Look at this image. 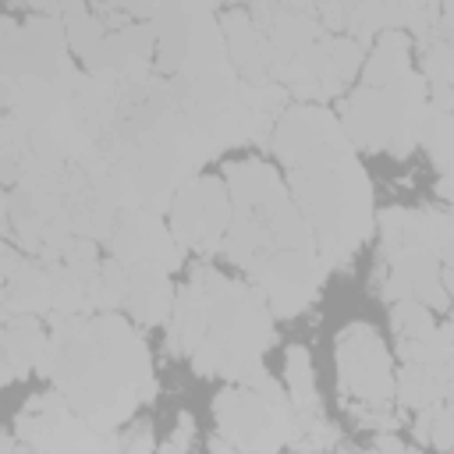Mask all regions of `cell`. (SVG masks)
<instances>
[{
  "label": "cell",
  "mask_w": 454,
  "mask_h": 454,
  "mask_svg": "<svg viewBox=\"0 0 454 454\" xmlns=\"http://www.w3.org/2000/svg\"><path fill=\"white\" fill-rule=\"evenodd\" d=\"M0 67L4 78L25 82H64L74 67L67 57V32L60 21V7H32L25 21H14L11 14L0 21Z\"/></svg>",
  "instance_id": "obj_7"
},
{
  "label": "cell",
  "mask_w": 454,
  "mask_h": 454,
  "mask_svg": "<svg viewBox=\"0 0 454 454\" xmlns=\"http://www.w3.org/2000/svg\"><path fill=\"white\" fill-rule=\"evenodd\" d=\"M223 181L231 192L223 255L266 298L273 316H301L319 298V284L330 273L312 227L266 160H234Z\"/></svg>",
  "instance_id": "obj_2"
},
{
  "label": "cell",
  "mask_w": 454,
  "mask_h": 454,
  "mask_svg": "<svg viewBox=\"0 0 454 454\" xmlns=\"http://www.w3.org/2000/svg\"><path fill=\"white\" fill-rule=\"evenodd\" d=\"M231 227V192L223 177L199 174L184 181L170 199V231L181 248H192L199 255L223 252Z\"/></svg>",
  "instance_id": "obj_9"
},
{
  "label": "cell",
  "mask_w": 454,
  "mask_h": 454,
  "mask_svg": "<svg viewBox=\"0 0 454 454\" xmlns=\"http://www.w3.org/2000/svg\"><path fill=\"white\" fill-rule=\"evenodd\" d=\"M106 245H110L117 262L149 266V270H160V273H174L181 266V255H184V248L177 245L174 231L149 206L124 209L114 220L110 234H106Z\"/></svg>",
  "instance_id": "obj_11"
},
{
  "label": "cell",
  "mask_w": 454,
  "mask_h": 454,
  "mask_svg": "<svg viewBox=\"0 0 454 454\" xmlns=\"http://www.w3.org/2000/svg\"><path fill=\"white\" fill-rule=\"evenodd\" d=\"M436 199L443 202V206H450L454 209V174H440V181H436Z\"/></svg>",
  "instance_id": "obj_29"
},
{
  "label": "cell",
  "mask_w": 454,
  "mask_h": 454,
  "mask_svg": "<svg viewBox=\"0 0 454 454\" xmlns=\"http://www.w3.org/2000/svg\"><path fill=\"white\" fill-rule=\"evenodd\" d=\"M390 326L397 333V340H415V337H426L436 330V319L426 305L419 301H394L390 305Z\"/></svg>",
  "instance_id": "obj_23"
},
{
  "label": "cell",
  "mask_w": 454,
  "mask_h": 454,
  "mask_svg": "<svg viewBox=\"0 0 454 454\" xmlns=\"http://www.w3.org/2000/svg\"><path fill=\"white\" fill-rule=\"evenodd\" d=\"M128 277H131V270L110 255L99 266V277L92 280V291H89L92 312H117V309H124V301H128Z\"/></svg>",
  "instance_id": "obj_22"
},
{
  "label": "cell",
  "mask_w": 454,
  "mask_h": 454,
  "mask_svg": "<svg viewBox=\"0 0 454 454\" xmlns=\"http://www.w3.org/2000/svg\"><path fill=\"white\" fill-rule=\"evenodd\" d=\"M450 387V376L436 365H401L397 369V404L401 408H433L443 404Z\"/></svg>",
  "instance_id": "obj_18"
},
{
  "label": "cell",
  "mask_w": 454,
  "mask_h": 454,
  "mask_svg": "<svg viewBox=\"0 0 454 454\" xmlns=\"http://www.w3.org/2000/svg\"><path fill=\"white\" fill-rule=\"evenodd\" d=\"M429 106V85L419 71L390 89L358 85L340 103V128L348 142L362 153H390L397 160L411 156L419 145V121Z\"/></svg>",
  "instance_id": "obj_5"
},
{
  "label": "cell",
  "mask_w": 454,
  "mask_h": 454,
  "mask_svg": "<svg viewBox=\"0 0 454 454\" xmlns=\"http://www.w3.org/2000/svg\"><path fill=\"white\" fill-rule=\"evenodd\" d=\"M121 440H124V454H156V450H160L149 422H135V426H128V433H124Z\"/></svg>",
  "instance_id": "obj_24"
},
{
  "label": "cell",
  "mask_w": 454,
  "mask_h": 454,
  "mask_svg": "<svg viewBox=\"0 0 454 454\" xmlns=\"http://www.w3.org/2000/svg\"><path fill=\"white\" fill-rule=\"evenodd\" d=\"M429 443H433L436 450H454V408H450V404H440V408H436Z\"/></svg>",
  "instance_id": "obj_25"
},
{
  "label": "cell",
  "mask_w": 454,
  "mask_h": 454,
  "mask_svg": "<svg viewBox=\"0 0 454 454\" xmlns=\"http://www.w3.org/2000/svg\"><path fill=\"white\" fill-rule=\"evenodd\" d=\"M419 145L440 174H454V114L426 106L419 121Z\"/></svg>",
  "instance_id": "obj_19"
},
{
  "label": "cell",
  "mask_w": 454,
  "mask_h": 454,
  "mask_svg": "<svg viewBox=\"0 0 454 454\" xmlns=\"http://www.w3.org/2000/svg\"><path fill=\"white\" fill-rule=\"evenodd\" d=\"M92 454H124V440L117 433H99V443Z\"/></svg>",
  "instance_id": "obj_28"
},
{
  "label": "cell",
  "mask_w": 454,
  "mask_h": 454,
  "mask_svg": "<svg viewBox=\"0 0 454 454\" xmlns=\"http://www.w3.org/2000/svg\"><path fill=\"white\" fill-rule=\"evenodd\" d=\"M273 344L266 298L213 266H195L167 319V351L188 355L199 376L241 380Z\"/></svg>",
  "instance_id": "obj_4"
},
{
  "label": "cell",
  "mask_w": 454,
  "mask_h": 454,
  "mask_svg": "<svg viewBox=\"0 0 454 454\" xmlns=\"http://www.w3.org/2000/svg\"><path fill=\"white\" fill-rule=\"evenodd\" d=\"M220 28H223V39H227V57H231L234 71L241 74V82H248V85L273 82L266 35L252 21V14L245 7H231L227 14H220Z\"/></svg>",
  "instance_id": "obj_14"
},
{
  "label": "cell",
  "mask_w": 454,
  "mask_h": 454,
  "mask_svg": "<svg viewBox=\"0 0 454 454\" xmlns=\"http://www.w3.org/2000/svg\"><path fill=\"white\" fill-rule=\"evenodd\" d=\"M213 419L223 440H231L241 454H280L291 436L294 404L291 397L273 401L241 383L227 387L213 401Z\"/></svg>",
  "instance_id": "obj_8"
},
{
  "label": "cell",
  "mask_w": 454,
  "mask_h": 454,
  "mask_svg": "<svg viewBox=\"0 0 454 454\" xmlns=\"http://www.w3.org/2000/svg\"><path fill=\"white\" fill-rule=\"evenodd\" d=\"M337 447H340V429L323 415V408H316V411L294 408L287 450H298V454H326V450H337Z\"/></svg>",
  "instance_id": "obj_20"
},
{
  "label": "cell",
  "mask_w": 454,
  "mask_h": 454,
  "mask_svg": "<svg viewBox=\"0 0 454 454\" xmlns=\"http://www.w3.org/2000/svg\"><path fill=\"white\" fill-rule=\"evenodd\" d=\"M376 284L390 305L394 301H419L429 312H443L450 305L436 248H408L397 255H383L376 266Z\"/></svg>",
  "instance_id": "obj_12"
},
{
  "label": "cell",
  "mask_w": 454,
  "mask_h": 454,
  "mask_svg": "<svg viewBox=\"0 0 454 454\" xmlns=\"http://www.w3.org/2000/svg\"><path fill=\"white\" fill-rule=\"evenodd\" d=\"M440 330H443V333H447V337H450V340H454V312H450V316H447V323H443V326H440Z\"/></svg>",
  "instance_id": "obj_33"
},
{
  "label": "cell",
  "mask_w": 454,
  "mask_h": 454,
  "mask_svg": "<svg viewBox=\"0 0 454 454\" xmlns=\"http://www.w3.org/2000/svg\"><path fill=\"white\" fill-rule=\"evenodd\" d=\"M337 387L344 411L358 422L369 411H390L397 401L394 358L369 323H348L337 333Z\"/></svg>",
  "instance_id": "obj_6"
},
{
  "label": "cell",
  "mask_w": 454,
  "mask_h": 454,
  "mask_svg": "<svg viewBox=\"0 0 454 454\" xmlns=\"http://www.w3.org/2000/svg\"><path fill=\"white\" fill-rule=\"evenodd\" d=\"M53 312L50 266L43 259L21 255L11 241L4 248V319Z\"/></svg>",
  "instance_id": "obj_13"
},
{
  "label": "cell",
  "mask_w": 454,
  "mask_h": 454,
  "mask_svg": "<svg viewBox=\"0 0 454 454\" xmlns=\"http://www.w3.org/2000/svg\"><path fill=\"white\" fill-rule=\"evenodd\" d=\"M4 454H32V450H28L14 433H7V436H4Z\"/></svg>",
  "instance_id": "obj_32"
},
{
  "label": "cell",
  "mask_w": 454,
  "mask_h": 454,
  "mask_svg": "<svg viewBox=\"0 0 454 454\" xmlns=\"http://www.w3.org/2000/svg\"><path fill=\"white\" fill-rule=\"evenodd\" d=\"M411 74V39L401 28L380 32L376 43L369 46L365 67H362V85L369 89H390Z\"/></svg>",
  "instance_id": "obj_17"
},
{
  "label": "cell",
  "mask_w": 454,
  "mask_h": 454,
  "mask_svg": "<svg viewBox=\"0 0 454 454\" xmlns=\"http://www.w3.org/2000/svg\"><path fill=\"white\" fill-rule=\"evenodd\" d=\"M443 404H450V408H454V380H450V387H447V397H443Z\"/></svg>",
  "instance_id": "obj_34"
},
{
  "label": "cell",
  "mask_w": 454,
  "mask_h": 454,
  "mask_svg": "<svg viewBox=\"0 0 454 454\" xmlns=\"http://www.w3.org/2000/svg\"><path fill=\"white\" fill-rule=\"evenodd\" d=\"M287 170V192L316 234L326 270H340L372 234V181L348 142L340 117L319 103L287 106L270 135Z\"/></svg>",
  "instance_id": "obj_1"
},
{
  "label": "cell",
  "mask_w": 454,
  "mask_h": 454,
  "mask_svg": "<svg viewBox=\"0 0 454 454\" xmlns=\"http://www.w3.org/2000/svg\"><path fill=\"white\" fill-rule=\"evenodd\" d=\"M337 454H365V450H355V447H337Z\"/></svg>",
  "instance_id": "obj_35"
},
{
  "label": "cell",
  "mask_w": 454,
  "mask_h": 454,
  "mask_svg": "<svg viewBox=\"0 0 454 454\" xmlns=\"http://www.w3.org/2000/svg\"><path fill=\"white\" fill-rule=\"evenodd\" d=\"M284 383H287V397L294 408L301 411H316L319 394H316V376H312V355L301 344H291L284 355Z\"/></svg>",
  "instance_id": "obj_21"
},
{
  "label": "cell",
  "mask_w": 454,
  "mask_h": 454,
  "mask_svg": "<svg viewBox=\"0 0 454 454\" xmlns=\"http://www.w3.org/2000/svg\"><path fill=\"white\" fill-rule=\"evenodd\" d=\"M291 454H298V450H291Z\"/></svg>",
  "instance_id": "obj_36"
},
{
  "label": "cell",
  "mask_w": 454,
  "mask_h": 454,
  "mask_svg": "<svg viewBox=\"0 0 454 454\" xmlns=\"http://www.w3.org/2000/svg\"><path fill=\"white\" fill-rule=\"evenodd\" d=\"M209 454H241V450H238V447H234L231 440H223V436L216 433V436L209 440Z\"/></svg>",
  "instance_id": "obj_31"
},
{
  "label": "cell",
  "mask_w": 454,
  "mask_h": 454,
  "mask_svg": "<svg viewBox=\"0 0 454 454\" xmlns=\"http://www.w3.org/2000/svg\"><path fill=\"white\" fill-rule=\"evenodd\" d=\"M14 436L32 454H92L99 433L64 401V394H35L14 419Z\"/></svg>",
  "instance_id": "obj_10"
},
{
  "label": "cell",
  "mask_w": 454,
  "mask_h": 454,
  "mask_svg": "<svg viewBox=\"0 0 454 454\" xmlns=\"http://www.w3.org/2000/svg\"><path fill=\"white\" fill-rule=\"evenodd\" d=\"M131 277H128V301L124 309L131 312L135 323L142 326H160L170 319V309H174V287H170V273H160V270H149V266H128Z\"/></svg>",
  "instance_id": "obj_16"
},
{
  "label": "cell",
  "mask_w": 454,
  "mask_h": 454,
  "mask_svg": "<svg viewBox=\"0 0 454 454\" xmlns=\"http://www.w3.org/2000/svg\"><path fill=\"white\" fill-rule=\"evenodd\" d=\"M440 266H443V287H447V298L454 301V238L440 248Z\"/></svg>",
  "instance_id": "obj_26"
},
{
  "label": "cell",
  "mask_w": 454,
  "mask_h": 454,
  "mask_svg": "<svg viewBox=\"0 0 454 454\" xmlns=\"http://www.w3.org/2000/svg\"><path fill=\"white\" fill-rule=\"evenodd\" d=\"M440 39H447L454 46V4L440 7Z\"/></svg>",
  "instance_id": "obj_30"
},
{
  "label": "cell",
  "mask_w": 454,
  "mask_h": 454,
  "mask_svg": "<svg viewBox=\"0 0 454 454\" xmlns=\"http://www.w3.org/2000/svg\"><path fill=\"white\" fill-rule=\"evenodd\" d=\"M365 454H415L411 447H404L397 436H376V443H372V450H365Z\"/></svg>",
  "instance_id": "obj_27"
},
{
  "label": "cell",
  "mask_w": 454,
  "mask_h": 454,
  "mask_svg": "<svg viewBox=\"0 0 454 454\" xmlns=\"http://www.w3.org/2000/svg\"><path fill=\"white\" fill-rule=\"evenodd\" d=\"M43 376L96 433H117L156 394L145 340L117 312L57 316Z\"/></svg>",
  "instance_id": "obj_3"
},
{
  "label": "cell",
  "mask_w": 454,
  "mask_h": 454,
  "mask_svg": "<svg viewBox=\"0 0 454 454\" xmlns=\"http://www.w3.org/2000/svg\"><path fill=\"white\" fill-rule=\"evenodd\" d=\"M0 348H4V383H18L28 376V369L43 372L50 337L35 316H11L4 319Z\"/></svg>",
  "instance_id": "obj_15"
}]
</instances>
